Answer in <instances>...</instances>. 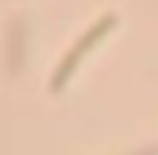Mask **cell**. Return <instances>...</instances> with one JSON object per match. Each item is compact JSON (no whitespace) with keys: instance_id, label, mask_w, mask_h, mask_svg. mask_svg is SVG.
Returning a JSON list of instances; mask_svg holds the SVG:
<instances>
[{"instance_id":"obj_1","label":"cell","mask_w":158,"mask_h":155,"mask_svg":"<svg viewBox=\"0 0 158 155\" xmlns=\"http://www.w3.org/2000/svg\"><path fill=\"white\" fill-rule=\"evenodd\" d=\"M112 27H116V16H104V20H97V23H93V27H89V35H85V39H77V46H73V51L66 54V58H62L58 74H54V89H66V82H69V78H73L77 62H81L85 54L93 51V43H97V39H104V35H108V31H112Z\"/></svg>"}]
</instances>
